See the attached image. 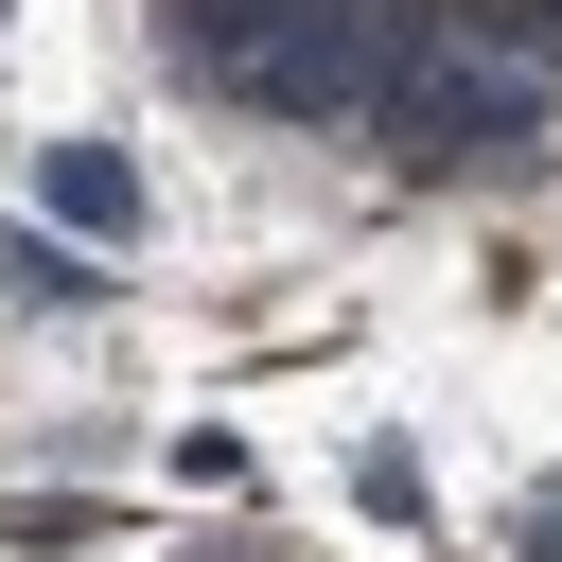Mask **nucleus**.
Instances as JSON below:
<instances>
[{
    "label": "nucleus",
    "instance_id": "nucleus-1",
    "mask_svg": "<svg viewBox=\"0 0 562 562\" xmlns=\"http://www.w3.org/2000/svg\"><path fill=\"white\" fill-rule=\"evenodd\" d=\"M404 18L422 0H176V70H211L263 123H351V105H386Z\"/></svg>",
    "mask_w": 562,
    "mask_h": 562
},
{
    "label": "nucleus",
    "instance_id": "nucleus-2",
    "mask_svg": "<svg viewBox=\"0 0 562 562\" xmlns=\"http://www.w3.org/2000/svg\"><path fill=\"white\" fill-rule=\"evenodd\" d=\"M544 105H562L544 18H527V0H474V18H404V70H386L369 123H386L404 158H527Z\"/></svg>",
    "mask_w": 562,
    "mask_h": 562
},
{
    "label": "nucleus",
    "instance_id": "nucleus-3",
    "mask_svg": "<svg viewBox=\"0 0 562 562\" xmlns=\"http://www.w3.org/2000/svg\"><path fill=\"white\" fill-rule=\"evenodd\" d=\"M35 193H53V228H88V246H123V228H140V176H123L105 140H53V176H35Z\"/></svg>",
    "mask_w": 562,
    "mask_h": 562
}]
</instances>
